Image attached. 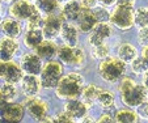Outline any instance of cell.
<instances>
[{"mask_svg": "<svg viewBox=\"0 0 148 123\" xmlns=\"http://www.w3.org/2000/svg\"><path fill=\"white\" fill-rule=\"evenodd\" d=\"M84 89V79L80 73L70 72L62 76L55 88V94L60 100H72L81 96Z\"/></svg>", "mask_w": 148, "mask_h": 123, "instance_id": "6da1fadb", "label": "cell"}, {"mask_svg": "<svg viewBox=\"0 0 148 123\" xmlns=\"http://www.w3.org/2000/svg\"><path fill=\"white\" fill-rule=\"evenodd\" d=\"M101 92H102V89H101L100 87H97V85H95V84H89V85H87V87H84L83 92H81V100H83L88 106H92L95 102H97L98 96H100Z\"/></svg>", "mask_w": 148, "mask_h": 123, "instance_id": "603a6c76", "label": "cell"}, {"mask_svg": "<svg viewBox=\"0 0 148 123\" xmlns=\"http://www.w3.org/2000/svg\"><path fill=\"white\" fill-rule=\"evenodd\" d=\"M37 7L32 4V1L26 0H14L9 5V14L17 20H28L34 12L37 11Z\"/></svg>", "mask_w": 148, "mask_h": 123, "instance_id": "9c48e42d", "label": "cell"}, {"mask_svg": "<svg viewBox=\"0 0 148 123\" xmlns=\"http://www.w3.org/2000/svg\"><path fill=\"white\" fill-rule=\"evenodd\" d=\"M112 26L108 23H97L96 26L89 31V37H88V42L90 46H96L103 43L112 36Z\"/></svg>", "mask_w": 148, "mask_h": 123, "instance_id": "7c38bea8", "label": "cell"}, {"mask_svg": "<svg viewBox=\"0 0 148 123\" xmlns=\"http://www.w3.org/2000/svg\"><path fill=\"white\" fill-rule=\"evenodd\" d=\"M59 3H67V1H70V0H58Z\"/></svg>", "mask_w": 148, "mask_h": 123, "instance_id": "ee69618b", "label": "cell"}, {"mask_svg": "<svg viewBox=\"0 0 148 123\" xmlns=\"http://www.w3.org/2000/svg\"><path fill=\"white\" fill-rule=\"evenodd\" d=\"M121 93V101L127 107H138L147 98L148 92L143 84H134Z\"/></svg>", "mask_w": 148, "mask_h": 123, "instance_id": "8992f818", "label": "cell"}, {"mask_svg": "<svg viewBox=\"0 0 148 123\" xmlns=\"http://www.w3.org/2000/svg\"><path fill=\"white\" fill-rule=\"evenodd\" d=\"M92 11H93V14H95L96 20H97V23H108V21H110L112 13L108 11V7L100 5V7L93 8Z\"/></svg>", "mask_w": 148, "mask_h": 123, "instance_id": "d6a6232c", "label": "cell"}, {"mask_svg": "<svg viewBox=\"0 0 148 123\" xmlns=\"http://www.w3.org/2000/svg\"><path fill=\"white\" fill-rule=\"evenodd\" d=\"M117 5H126V7H132L135 3V0H117L115 1Z\"/></svg>", "mask_w": 148, "mask_h": 123, "instance_id": "f35d334b", "label": "cell"}, {"mask_svg": "<svg viewBox=\"0 0 148 123\" xmlns=\"http://www.w3.org/2000/svg\"><path fill=\"white\" fill-rule=\"evenodd\" d=\"M115 122H121V123H134L139 120V114L135 113L131 109H121L115 113Z\"/></svg>", "mask_w": 148, "mask_h": 123, "instance_id": "d4e9b609", "label": "cell"}, {"mask_svg": "<svg viewBox=\"0 0 148 123\" xmlns=\"http://www.w3.org/2000/svg\"><path fill=\"white\" fill-rule=\"evenodd\" d=\"M134 24L138 26V28L148 26V8L140 7V8H138L136 11H135Z\"/></svg>", "mask_w": 148, "mask_h": 123, "instance_id": "f1b7e54d", "label": "cell"}, {"mask_svg": "<svg viewBox=\"0 0 148 123\" xmlns=\"http://www.w3.org/2000/svg\"><path fill=\"white\" fill-rule=\"evenodd\" d=\"M26 1H33V0H26Z\"/></svg>", "mask_w": 148, "mask_h": 123, "instance_id": "bcb514c9", "label": "cell"}, {"mask_svg": "<svg viewBox=\"0 0 148 123\" xmlns=\"http://www.w3.org/2000/svg\"><path fill=\"white\" fill-rule=\"evenodd\" d=\"M1 1H7V3H11V1H13V0H1Z\"/></svg>", "mask_w": 148, "mask_h": 123, "instance_id": "f6af8a7d", "label": "cell"}, {"mask_svg": "<svg viewBox=\"0 0 148 123\" xmlns=\"http://www.w3.org/2000/svg\"><path fill=\"white\" fill-rule=\"evenodd\" d=\"M5 63H7V62H4V60H1V59H0V79H1V75H3V71H4V67H5Z\"/></svg>", "mask_w": 148, "mask_h": 123, "instance_id": "7bdbcfd3", "label": "cell"}, {"mask_svg": "<svg viewBox=\"0 0 148 123\" xmlns=\"http://www.w3.org/2000/svg\"><path fill=\"white\" fill-rule=\"evenodd\" d=\"M90 54L95 59H105L109 56L110 54V47L106 45V43H100V45H96V46H92L90 49Z\"/></svg>", "mask_w": 148, "mask_h": 123, "instance_id": "4dcf8cb0", "label": "cell"}, {"mask_svg": "<svg viewBox=\"0 0 148 123\" xmlns=\"http://www.w3.org/2000/svg\"><path fill=\"white\" fill-rule=\"evenodd\" d=\"M81 11H83L81 3H79L76 0H70V1L64 3V5L62 8V16L67 21H75V20H77Z\"/></svg>", "mask_w": 148, "mask_h": 123, "instance_id": "44dd1931", "label": "cell"}, {"mask_svg": "<svg viewBox=\"0 0 148 123\" xmlns=\"http://www.w3.org/2000/svg\"><path fill=\"white\" fill-rule=\"evenodd\" d=\"M25 107L28 114L38 122H45L47 120V113H49V105L46 101L41 100L38 97H28L25 101Z\"/></svg>", "mask_w": 148, "mask_h": 123, "instance_id": "52a82bcc", "label": "cell"}, {"mask_svg": "<svg viewBox=\"0 0 148 123\" xmlns=\"http://www.w3.org/2000/svg\"><path fill=\"white\" fill-rule=\"evenodd\" d=\"M0 29H1V31L4 33L5 37L14 38V39L18 38L21 36V31H23V26L20 24V20L14 18V17L4 18L0 23Z\"/></svg>", "mask_w": 148, "mask_h": 123, "instance_id": "e0dca14e", "label": "cell"}, {"mask_svg": "<svg viewBox=\"0 0 148 123\" xmlns=\"http://www.w3.org/2000/svg\"><path fill=\"white\" fill-rule=\"evenodd\" d=\"M134 16H135V11L132 9V7L117 5L114 8V11L112 12L110 21H112L113 25L117 26L121 30H129L135 25Z\"/></svg>", "mask_w": 148, "mask_h": 123, "instance_id": "277c9868", "label": "cell"}, {"mask_svg": "<svg viewBox=\"0 0 148 123\" xmlns=\"http://www.w3.org/2000/svg\"><path fill=\"white\" fill-rule=\"evenodd\" d=\"M142 56H144V58L148 60V46H143V49H142Z\"/></svg>", "mask_w": 148, "mask_h": 123, "instance_id": "b9f144b4", "label": "cell"}, {"mask_svg": "<svg viewBox=\"0 0 148 123\" xmlns=\"http://www.w3.org/2000/svg\"><path fill=\"white\" fill-rule=\"evenodd\" d=\"M138 41H139L140 45L148 46V26L139 28V33H138Z\"/></svg>", "mask_w": 148, "mask_h": 123, "instance_id": "836d02e7", "label": "cell"}, {"mask_svg": "<svg viewBox=\"0 0 148 123\" xmlns=\"http://www.w3.org/2000/svg\"><path fill=\"white\" fill-rule=\"evenodd\" d=\"M45 36L42 29H29L28 33L25 34V46L28 49H33L36 50L38 45L43 41Z\"/></svg>", "mask_w": 148, "mask_h": 123, "instance_id": "cb8c5ba5", "label": "cell"}, {"mask_svg": "<svg viewBox=\"0 0 148 123\" xmlns=\"http://www.w3.org/2000/svg\"><path fill=\"white\" fill-rule=\"evenodd\" d=\"M36 53L41 56L42 59L50 60L58 54V46L55 45L53 39H43L36 49Z\"/></svg>", "mask_w": 148, "mask_h": 123, "instance_id": "ffe728a7", "label": "cell"}, {"mask_svg": "<svg viewBox=\"0 0 148 123\" xmlns=\"http://www.w3.org/2000/svg\"><path fill=\"white\" fill-rule=\"evenodd\" d=\"M143 85L145 87V89H147V92H148V70L143 73Z\"/></svg>", "mask_w": 148, "mask_h": 123, "instance_id": "60d3db41", "label": "cell"}, {"mask_svg": "<svg viewBox=\"0 0 148 123\" xmlns=\"http://www.w3.org/2000/svg\"><path fill=\"white\" fill-rule=\"evenodd\" d=\"M0 9H1V7H0Z\"/></svg>", "mask_w": 148, "mask_h": 123, "instance_id": "7dc6e473", "label": "cell"}, {"mask_svg": "<svg viewBox=\"0 0 148 123\" xmlns=\"http://www.w3.org/2000/svg\"><path fill=\"white\" fill-rule=\"evenodd\" d=\"M36 7L38 8V11L47 16L58 9L59 1L58 0H36Z\"/></svg>", "mask_w": 148, "mask_h": 123, "instance_id": "484cf974", "label": "cell"}, {"mask_svg": "<svg viewBox=\"0 0 148 123\" xmlns=\"http://www.w3.org/2000/svg\"><path fill=\"white\" fill-rule=\"evenodd\" d=\"M117 56L119 59H122L125 63H131L138 56V50L134 45L125 42V43H122V45H119V47H118Z\"/></svg>", "mask_w": 148, "mask_h": 123, "instance_id": "7402d4cb", "label": "cell"}, {"mask_svg": "<svg viewBox=\"0 0 148 123\" xmlns=\"http://www.w3.org/2000/svg\"><path fill=\"white\" fill-rule=\"evenodd\" d=\"M0 92L3 94L4 100L8 101V102L13 101L14 98L17 97V94H18V90H17V88H16V84L5 83V81H4V84L0 87Z\"/></svg>", "mask_w": 148, "mask_h": 123, "instance_id": "83f0119b", "label": "cell"}, {"mask_svg": "<svg viewBox=\"0 0 148 123\" xmlns=\"http://www.w3.org/2000/svg\"><path fill=\"white\" fill-rule=\"evenodd\" d=\"M42 87L41 79L37 77V75H29L26 73V76H24L21 80V89L23 93L26 97H34L39 93Z\"/></svg>", "mask_w": 148, "mask_h": 123, "instance_id": "2e32d148", "label": "cell"}, {"mask_svg": "<svg viewBox=\"0 0 148 123\" xmlns=\"http://www.w3.org/2000/svg\"><path fill=\"white\" fill-rule=\"evenodd\" d=\"M97 102L100 104V106L102 107V109L108 110L114 106L115 97H114V94H113V92H110V90H102V92L100 93V96H98Z\"/></svg>", "mask_w": 148, "mask_h": 123, "instance_id": "4316f807", "label": "cell"}, {"mask_svg": "<svg viewBox=\"0 0 148 123\" xmlns=\"http://www.w3.org/2000/svg\"><path fill=\"white\" fill-rule=\"evenodd\" d=\"M83 8H88V9H93L97 7L98 0H80Z\"/></svg>", "mask_w": 148, "mask_h": 123, "instance_id": "8d00e7d4", "label": "cell"}, {"mask_svg": "<svg viewBox=\"0 0 148 123\" xmlns=\"http://www.w3.org/2000/svg\"><path fill=\"white\" fill-rule=\"evenodd\" d=\"M79 30L73 24L71 23H63V26H62L60 30V37L62 39L66 42V45L70 46H76L79 41Z\"/></svg>", "mask_w": 148, "mask_h": 123, "instance_id": "d6986e66", "label": "cell"}, {"mask_svg": "<svg viewBox=\"0 0 148 123\" xmlns=\"http://www.w3.org/2000/svg\"><path fill=\"white\" fill-rule=\"evenodd\" d=\"M76 21H77V26L80 31H83V33H89L97 24V20L93 14V11L88 8H83Z\"/></svg>", "mask_w": 148, "mask_h": 123, "instance_id": "ac0fdd59", "label": "cell"}, {"mask_svg": "<svg viewBox=\"0 0 148 123\" xmlns=\"http://www.w3.org/2000/svg\"><path fill=\"white\" fill-rule=\"evenodd\" d=\"M115 117L112 115L110 113H103L100 118H98V122H114Z\"/></svg>", "mask_w": 148, "mask_h": 123, "instance_id": "74e56055", "label": "cell"}, {"mask_svg": "<svg viewBox=\"0 0 148 123\" xmlns=\"http://www.w3.org/2000/svg\"><path fill=\"white\" fill-rule=\"evenodd\" d=\"M24 77V71L21 68V66H18L14 62H7L5 67H4L3 75H1V79H3L5 83H11V84H17V83H21Z\"/></svg>", "mask_w": 148, "mask_h": 123, "instance_id": "5bb4252c", "label": "cell"}, {"mask_svg": "<svg viewBox=\"0 0 148 123\" xmlns=\"http://www.w3.org/2000/svg\"><path fill=\"white\" fill-rule=\"evenodd\" d=\"M148 70V60L144 56H136L131 62V71L136 75H143Z\"/></svg>", "mask_w": 148, "mask_h": 123, "instance_id": "f546056e", "label": "cell"}, {"mask_svg": "<svg viewBox=\"0 0 148 123\" xmlns=\"http://www.w3.org/2000/svg\"><path fill=\"white\" fill-rule=\"evenodd\" d=\"M18 42L14 38L4 37L0 39V59L4 62H11L18 51Z\"/></svg>", "mask_w": 148, "mask_h": 123, "instance_id": "9a60e30c", "label": "cell"}, {"mask_svg": "<svg viewBox=\"0 0 148 123\" xmlns=\"http://www.w3.org/2000/svg\"><path fill=\"white\" fill-rule=\"evenodd\" d=\"M25 105L17 104V102H1L0 104V118L5 122H20L25 114Z\"/></svg>", "mask_w": 148, "mask_h": 123, "instance_id": "ba28073f", "label": "cell"}, {"mask_svg": "<svg viewBox=\"0 0 148 123\" xmlns=\"http://www.w3.org/2000/svg\"><path fill=\"white\" fill-rule=\"evenodd\" d=\"M63 16H58L55 13L47 14L45 18V24L42 26V31L46 39H55L58 36H60V30L63 26L62 21Z\"/></svg>", "mask_w": 148, "mask_h": 123, "instance_id": "30bf717a", "label": "cell"}, {"mask_svg": "<svg viewBox=\"0 0 148 123\" xmlns=\"http://www.w3.org/2000/svg\"><path fill=\"white\" fill-rule=\"evenodd\" d=\"M53 122H59V123H71V122H73V119L70 117V115L67 114L66 111H63V113H58V114L54 117V119H53Z\"/></svg>", "mask_w": 148, "mask_h": 123, "instance_id": "d590c367", "label": "cell"}, {"mask_svg": "<svg viewBox=\"0 0 148 123\" xmlns=\"http://www.w3.org/2000/svg\"><path fill=\"white\" fill-rule=\"evenodd\" d=\"M42 12L37 9L26 21H28V28L29 29H42L43 24H45V18L42 16Z\"/></svg>", "mask_w": 148, "mask_h": 123, "instance_id": "1f68e13d", "label": "cell"}, {"mask_svg": "<svg viewBox=\"0 0 148 123\" xmlns=\"http://www.w3.org/2000/svg\"><path fill=\"white\" fill-rule=\"evenodd\" d=\"M138 114H139V117L144 118V119H148V96L142 104L138 106Z\"/></svg>", "mask_w": 148, "mask_h": 123, "instance_id": "e575fe53", "label": "cell"}, {"mask_svg": "<svg viewBox=\"0 0 148 123\" xmlns=\"http://www.w3.org/2000/svg\"><path fill=\"white\" fill-rule=\"evenodd\" d=\"M63 76V66H62L60 62L58 60H50L43 66L41 71V83L42 87L46 88V89H53L56 88L59 80Z\"/></svg>", "mask_w": 148, "mask_h": 123, "instance_id": "3957f363", "label": "cell"}, {"mask_svg": "<svg viewBox=\"0 0 148 123\" xmlns=\"http://www.w3.org/2000/svg\"><path fill=\"white\" fill-rule=\"evenodd\" d=\"M58 58L62 63L68 64L71 67H81L85 60V54L84 50H81L77 46L63 45L58 47Z\"/></svg>", "mask_w": 148, "mask_h": 123, "instance_id": "5b68a950", "label": "cell"}, {"mask_svg": "<svg viewBox=\"0 0 148 123\" xmlns=\"http://www.w3.org/2000/svg\"><path fill=\"white\" fill-rule=\"evenodd\" d=\"M88 105L84 102L83 100H77V98H72V100H67L64 105V111L75 119H81L87 115L88 113Z\"/></svg>", "mask_w": 148, "mask_h": 123, "instance_id": "4fadbf2b", "label": "cell"}, {"mask_svg": "<svg viewBox=\"0 0 148 123\" xmlns=\"http://www.w3.org/2000/svg\"><path fill=\"white\" fill-rule=\"evenodd\" d=\"M115 1H117V0H98V3L103 7H110V5H113Z\"/></svg>", "mask_w": 148, "mask_h": 123, "instance_id": "ab89813d", "label": "cell"}, {"mask_svg": "<svg viewBox=\"0 0 148 123\" xmlns=\"http://www.w3.org/2000/svg\"><path fill=\"white\" fill-rule=\"evenodd\" d=\"M126 73V63L114 56H108L102 59L98 64V75L101 76L102 80L106 83H117L125 76Z\"/></svg>", "mask_w": 148, "mask_h": 123, "instance_id": "7a4b0ae2", "label": "cell"}, {"mask_svg": "<svg viewBox=\"0 0 148 123\" xmlns=\"http://www.w3.org/2000/svg\"><path fill=\"white\" fill-rule=\"evenodd\" d=\"M20 66H21L24 72L29 73V75H41V71L43 68L42 58L37 53L24 54L21 60H20Z\"/></svg>", "mask_w": 148, "mask_h": 123, "instance_id": "8fae6325", "label": "cell"}]
</instances>
